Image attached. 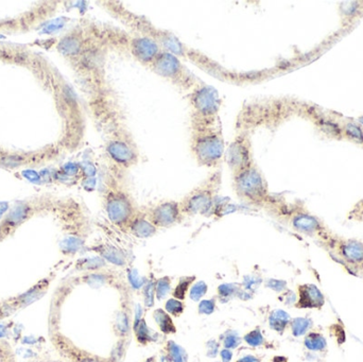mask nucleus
Masks as SVG:
<instances>
[{
	"label": "nucleus",
	"mask_w": 363,
	"mask_h": 362,
	"mask_svg": "<svg viewBox=\"0 0 363 362\" xmlns=\"http://www.w3.org/2000/svg\"><path fill=\"white\" fill-rule=\"evenodd\" d=\"M100 3L111 16L119 20L126 29L151 37L163 50L176 55L181 60L192 63L200 69L208 72L210 76L222 82L243 85L257 82L266 76V71H237L228 69L202 51L186 45L174 33L154 26L147 17L132 12L119 1H102Z\"/></svg>",
	"instance_id": "obj_1"
},
{
	"label": "nucleus",
	"mask_w": 363,
	"mask_h": 362,
	"mask_svg": "<svg viewBox=\"0 0 363 362\" xmlns=\"http://www.w3.org/2000/svg\"><path fill=\"white\" fill-rule=\"evenodd\" d=\"M90 97V107L104 134L107 157L120 169L134 167L140 159L139 148L126 122L116 90L111 85Z\"/></svg>",
	"instance_id": "obj_2"
},
{
	"label": "nucleus",
	"mask_w": 363,
	"mask_h": 362,
	"mask_svg": "<svg viewBox=\"0 0 363 362\" xmlns=\"http://www.w3.org/2000/svg\"><path fill=\"white\" fill-rule=\"evenodd\" d=\"M88 31L107 52L131 57L147 68L163 51L151 37L112 24H94Z\"/></svg>",
	"instance_id": "obj_3"
},
{
	"label": "nucleus",
	"mask_w": 363,
	"mask_h": 362,
	"mask_svg": "<svg viewBox=\"0 0 363 362\" xmlns=\"http://www.w3.org/2000/svg\"><path fill=\"white\" fill-rule=\"evenodd\" d=\"M188 102L190 132L212 129L219 125L222 99L215 87L201 82L188 93Z\"/></svg>",
	"instance_id": "obj_4"
},
{
	"label": "nucleus",
	"mask_w": 363,
	"mask_h": 362,
	"mask_svg": "<svg viewBox=\"0 0 363 362\" xmlns=\"http://www.w3.org/2000/svg\"><path fill=\"white\" fill-rule=\"evenodd\" d=\"M190 151L201 167H218L226 151L220 125L203 131L190 132Z\"/></svg>",
	"instance_id": "obj_5"
},
{
	"label": "nucleus",
	"mask_w": 363,
	"mask_h": 362,
	"mask_svg": "<svg viewBox=\"0 0 363 362\" xmlns=\"http://www.w3.org/2000/svg\"><path fill=\"white\" fill-rule=\"evenodd\" d=\"M149 69L156 76L165 79L176 88L190 93L202 82L195 74L184 64L180 57L163 50L150 65Z\"/></svg>",
	"instance_id": "obj_6"
},
{
	"label": "nucleus",
	"mask_w": 363,
	"mask_h": 362,
	"mask_svg": "<svg viewBox=\"0 0 363 362\" xmlns=\"http://www.w3.org/2000/svg\"><path fill=\"white\" fill-rule=\"evenodd\" d=\"M221 170H216L180 202L183 216L206 215L214 208L221 187Z\"/></svg>",
	"instance_id": "obj_7"
},
{
	"label": "nucleus",
	"mask_w": 363,
	"mask_h": 362,
	"mask_svg": "<svg viewBox=\"0 0 363 362\" xmlns=\"http://www.w3.org/2000/svg\"><path fill=\"white\" fill-rule=\"evenodd\" d=\"M104 208L109 221L123 231L128 229L132 220L139 212L131 195L112 177H109L104 192Z\"/></svg>",
	"instance_id": "obj_8"
},
{
	"label": "nucleus",
	"mask_w": 363,
	"mask_h": 362,
	"mask_svg": "<svg viewBox=\"0 0 363 362\" xmlns=\"http://www.w3.org/2000/svg\"><path fill=\"white\" fill-rule=\"evenodd\" d=\"M233 186L237 197L252 206H264L271 202L267 181L256 163L233 175Z\"/></svg>",
	"instance_id": "obj_9"
},
{
	"label": "nucleus",
	"mask_w": 363,
	"mask_h": 362,
	"mask_svg": "<svg viewBox=\"0 0 363 362\" xmlns=\"http://www.w3.org/2000/svg\"><path fill=\"white\" fill-rule=\"evenodd\" d=\"M224 158L233 175L238 174L255 164L250 132H238L226 149Z\"/></svg>",
	"instance_id": "obj_10"
},
{
	"label": "nucleus",
	"mask_w": 363,
	"mask_h": 362,
	"mask_svg": "<svg viewBox=\"0 0 363 362\" xmlns=\"http://www.w3.org/2000/svg\"><path fill=\"white\" fill-rule=\"evenodd\" d=\"M146 215L148 219L157 228L170 227L182 220V209L180 202L176 201H164L154 207L150 208Z\"/></svg>",
	"instance_id": "obj_11"
},
{
	"label": "nucleus",
	"mask_w": 363,
	"mask_h": 362,
	"mask_svg": "<svg viewBox=\"0 0 363 362\" xmlns=\"http://www.w3.org/2000/svg\"><path fill=\"white\" fill-rule=\"evenodd\" d=\"M325 304L322 291L313 284L298 286V296L295 306L301 309H320Z\"/></svg>",
	"instance_id": "obj_12"
},
{
	"label": "nucleus",
	"mask_w": 363,
	"mask_h": 362,
	"mask_svg": "<svg viewBox=\"0 0 363 362\" xmlns=\"http://www.w3.org/2000/svg\"><path fill=\"white\" fill-rule=\"evenodd\" d=\"M126 231L137 238L146 239L154 236L157 232V227L148 219L146 212L139 211L132 220Z\"/></svg>",
	"instance_id": "obj_13"
},
{
	"label": "nucleus",
	"mask_w": 363,
	"mask_h": 362,
	"mask_svg": "<svg viewBox=\"0 0 363 362\" xmlns=\"http://www.w3.org/2000/svg\"><path fill=\"white\" fill-rule=\"evenodd\" d=\"M291 225L296 232L306 235H313L322 228L320 221L314 216L303 211L295 212L291 217Z\"/></svg>",
	"instance_id": "obj_14"
},
{
	"label": "nucleus",
	"mask_w": 363,
	"mask_h": 362,
	"mask_svg": "<svg viewBox=\"0 0 363 362\" xmlns=\"http://www.w3.org/2000/svg\"><path fill=\"white\" fill-rule=\"evenodd\" d=\"M340 255L353 265L363 263V243L358 240H346L340 245Z\"/></svg>",
	"instance_id": "obj_15"
},
{
	"label": "nucleus",
	"mask_w": 363,
	"mask_h": 362,
	"mask_svg": "<svg viewBox=\"0 0 363 362\" xmlns=\"http://www.w3.org/2000/svg\"><path fill=\"white\" fill-rule=\"evenodd\" d=\"M153 319L155 321V323L159 327L161 332H164L166 335L175 334L176 328L173 323V320H172L171 315L167 312L166 310L161 308L155 309L153 312Z\"/></svg>",
	"instance_id": "obj_16"
},
{
	"label": "nucleus",
	"mask_w": 363,
	"mask_h": 362,
	"mask_svg": "<svg viewBox=\"0 0 363 362\" xmlns=\"http://www.w3.org/2000/svg\"><path fill=\"white\" fill-rule=\"evenodd\" d=\"M291 318L290 314L282 309H275L270 313L269 317V325L273 330L279 332H284L288 325H290Z\"/></svg>",
	"instance_id": "obj_17"
},
{
	"label": "nucleus",
	"mask_w": 363,
	"mask_h": 362,
	"mask_svg": "<svg viewBox=\"0 0 363 362\" xmlns=\"http://www.w3.org/2000/svg\"><path fill=\"white\" fill-rule=\"evenodd\" d=\"M100 254L103 259H106L115 266L122 267L126 262V258L123 254V252L117 248H115L113 245L102 246V249L100 250Z\"/></svg>",
	"instance_id": "obj_18"
},
{
	"label": "nucleus",
	"mask_w": 363,
	"mask_h": 362,
	"mask_svg": "<svg viewBox=\"0 0 363 362\" xmlns=\"http://www.w3.org/2000/svg\"><path fill=\"white\" fill-rule=\"evenodd\" d=\"M304 344L307 349L311 352H322L327 346L326 339L320 332L311 331L305 337Z\"/></svg>",
	"instance_id": "obj_19"
},
{
	"label": "nucleus",
	"mask_w": 363,
	"mask_h": 362,
	"mask_svg": "<svg viewBox=\"0 0 363 362\" xmlns=\"http://www.w3.org/2000/svg\"><path fill=\"white\" fill-rule=\"evenodd\" d=\"M195 279H197V277H195L194 275L182 276L178 279V283L176 284L173 291H172V295H173V297L176 298V300L184 302L189 292V288H191V286L193 285Z\"/></svg>",
	"instance_id": "obj_20"
},
{
	"label": "nucleus",
	"mask_w": 363,
	"mask_h": 362,
	"mask_svg": "<svg viewBox=\"0 0 363 362\" xmlns=\"http://www.w3.org/2000/svg\"><path fill=\"white\" fill-rule=\"evenodd\" d=\"M133 329H134L137 341L141 344H146L148 342L154 341L155 337H157V335H155L154 332L150 330L143 318L140 321H138L137 323H134Z\"/></svg>",
	"instance_id": "obj_21"
},
{
	"label": "nucleus",
	"mask_w": 363,
	"mask_h": 362,
	"mask_svg": "<svg viewBox=\"0 0 363 362\" xmlns=\"http://www.w3.org/2000/svg\"><path fill=\"white\" fill-rule=\"evenodd\" d=\"M241 289V285L237 283L222 284L218 288V297L220 298L221 302H228L232 298L238 297Z\"/></svg>",
	"instance_id": "obj_22"
},
{
	"label": "nucleus",
	"mask_w": 363,
	"mask_h": 362,
	"mask_svg": "<svg viewBox=\"0 0 363 362\" xmlns=\"http://www.w3.org/2000/svg\"><path fill=\"white\" fill-rule=\"evenodd\" d=\"M313 325V322L309 318H295L290 322L292 335L294 337H301L306 335Z\"/></svg>",
	"instance_id": "obj_23"
},
{
	"label": "nucleus",
	"mask_w": 363,
	"mask_h": 362,
	"mask_svg": "<svg viewBox=\"0 0 363 362\" xmlns=\"http://www.w3.org/2000/svg\"><path fill=\"white\" fill-rule=\"evenodd\" d=\"M167 358L172 362H187L186 350L173 341L167 343Z\"/></svg>",
	"instance_id": "obj_24"
},
{
	"label": "nucleus",
	"mask_w": 363,
	"mask_h": 362,
	"mask_svg": "<svg viewBox=\"0 0 363 362\" xmlns=\"http://www.w3.org/2000/svg\"><path fill=\"white\" fill-rule=\"evenodd\" d=\"M171 292V278L163 276L155 280V297L157 301H163Z\"/></svg>",
	"instance_id": "obj_25"
},
{
	"label": "nucleus",
	"mask_w": 363,
	"mask_h": 362,
	"mask_svg": "<svg viewBox=\"0 0 363 362\" xmlns=\"http://www.w3.org/2000/svg\"><path fill=\"white\" fill-rule=\"evenodd\" d=\"M207 290H208V286H207L204 280L194 281L188 292V295L191 301L199 302L201 301V298L206 294Z\"/></svg>",
	"instance_id": "obj_26"
},
{
	"label": "nucleus",
	"mask_w": 363,
	"mask_h": 362,
	"mask_svg": "<svg viewBox=\"0 0 363 362\" xmlns=\"http://www.w3.org/2000/svg\"><path fill=\"white\" fill-rule=\"evenodd\" d=\"M165 310L170 315L178 318L181 314H183L184 310H185V304H184L183 301L176 300V298L172 297L169 298V300H167L165 304Z\"/></svg>",
	"instance_id": "obj_27"
},
{
	"label": "nucleus",
	"mask_w": 363,
	"mask_h": 362,
	"mask_svg": "<svg viewBox=\"0 0 363 362\" xmlns=\"http://www.w3.org/2000/svg\"><path fill=\"white\" fill-rule=\"evenodd\" d=\"M155 280L156 279H148L147 283L143 286V301H145V306L150 308L154 306L155 303Z\"/></svg>",
	"instance_id": "obj_28"
},
{
	"label": "nucleus",
	"mask_w": 363,
	"mask_h": 362,
	"mask_svg": "<svg viewBox=\"0 0 363 362\" xmlns=\"http://www.w3.org/2000/svg\"><path fill=\"white\" fill-rule=\"evenodd\" d=\"M241 343V338L235 330H228L223 335V345L227 349H234Z\"/></svg>",
	"instance_id": "obj_29"
},
{
	"label": "nucleus",
	"mask_w": 363,
	"mask_h": 362,
	"mask_svg": "<svg viewBox=\"0 0 363 362\" xmlns=\"http://www.w3.org/2000/svg\"><path fill=\"white\" fill-rule=\"evenodd\" d=\"M345 134L348 137V138L355 140L356 142H363V132L360 129L359 125H357L355 123H347L345 125Z\"/></svg>",
	"instance_id": "obj_30"
},
{
	"label": "nucleus",
	"mask_w": 363,
	"mask_h": 362,
	"mask_svg": "<svg viewBox=\"0 0 363 362\" xmlns=\"http://www.w3.org/2000/svg\"><path fill=\"white\" fill-rule=\"evenodd\" d=\"M243 339H244V341L247 344H249V345H251L253 347L260 346V345H262L263 342H264V338L261 334V331L259 330L258 328L252 330L250 332H247Z\"/></svg>",
	"instance_id": "obj_31"
},
{
	"label": "nucleus",
	"mask_w": 363,
	"mask_h": 362,
	"mask_svg": "<svg viewBox=\"0 0 363 362\" xmlns=\"http://www.w3.org/2000/svg\"><path fill=\"white\" fill-rule=\"evenodd\" d=\"M261 277L257 276V275H245L243 277V281L241 283V287H243V290L247 292H254L259 285L261 283Z\"/></svg>",
	"instance_id": "obj_32"
},
{
	"label": "nucleus",
	"mask_w": 363,
	"mask_h": 362,
	"mask_svg": "<svg viewBox=\"0 0 363 362\" xmlns=\"http://www.w3.org/2000/svg\"><path fill=\"white\" fill-rule=\"evenodd\" d=\"M128 277H129V281H130L131 286L133 287L134 289H140L147 283L146 277L141 276L136 269L129 270Z\"/></svg>",
	"instance_id": "obj_33"
},
{
	"label": "nucleus",
	"mask_w": 363,
	"mask_h": 362,
	"mask_svg": "<svg viewBox=\"0 0 363 362\" xmlns=\"http://www.w3.org/2000/svg\"><path fill=\"white\" fill-rule=\"evenodd\" d=\"M216 298L212 297L209 298V300H203L200 301L199 306H198V311L200 314H206L209 315L211 313H214L216 310Z\"/></svg>",
	"instance_id": "obj_34"
},
{
	"label": "nucleus",
	"mask_w": 363,
	"mask_h": 362,
	"mask_svg": "<svg viewBox=\"0 0 363 362\" xmlns=\"http://www.w3.org/2000/svg\"><path fill=\"white\" fill-rule=\"evenodd\" d=\"M116 328L120 332L121 335H125L128 334V331L130 329V322H129V317L128 314L125 312L121 311L117 315L116 318Z\"/></svg>",
	"instance_id": "obj_35"
},
{
	"label": "nucleus",
	"mask_w": 363,
	"mask_h": 362,
	"mask_svg": "<svg viewBox=\"0 0 363 362\" xmlns=\"http://www.w3.org/2000/svg\"><path fill=\"white\" fill-rule=\"evenodd\" d=\"M264 286L275 292H285L287 289V281L281 279L269 278L266 280Z\"/></svg>",
	"instance_id": "obj_36"
},
{
	"label": "nucleus",
	"mask_w": 363,
	"mask_h": 362,
	"mask_svg": "<svg viewBox=\"0 0 363 362\" xmlns=\"http://www.w3.org/2000/svg\"><path fill=\"white\" fill-rule=\"evenodd\" d=\"M341 12L344 15H353L356 13L357 9H358V2H354V1H347V2H343L341 3Z\"/></svg>",
	"instance_id": "obj_37"
},
{
	"label": "nucleus",
	"mask_w": 363,
	"mask_h": 362,
	"mask_svg": "<svg viewBox=\"0 0 363 362\" xmlns=\"http://www.w3.org/2000/svg\"><path fill=\"white\" fill-rule=\"evenodd\" d=\"M322 126H323V130H324L327 134H330V135H340V129L339 126L335 123H331V122H322Z\"/></svg>",
	"instance_id": "obj_38"
},
{
	"label": "nucleus",
	"mask_w": 363,
	"mask_h": 362,
	"mask_svg": "<svg viewBox=\"0 0 363 362\" xmlns=\"http://www.w3.org/2000/svg\"><path fill=\"white\" fill-rule=\"evenodd\" d=\"M218 349H219V344L215 340H210L208 343H207V356L210 358H214L218 354Z\"/></svg>",
	"instance_id": "obj_39"
},
{
	"label": "nucleus",
	"mask_w": 363,
	"mask_h": 362,
	"mask_svg": "<svg viewBox=\"0 0 363 362\" xmlns=\"http://www.w3.org/2000/svg\"><path fill=\"white\" fill-rule=\"evenodd\" d=\"M104 283H105V277H104V275H102V274H93V275H90L89 279H88V284L89 285L96 284L95 287L102 286V285H104Z\"/></svg>",
	"instance_id": "obj_40"
},
{
	"label": "nucleus",
	"mask_w": 363,
	"mask_h": 362,
	"mask_svg": "<svg viewBox=\"0 0 363 362\" xmlns=\"http://www.w3.org/2000/svg\"><path fill=\"white\" fill-rule=\"evenodd\" d=\"M220 356H221L222 362H229L230 360H232V358H233V353H232V350H230V349L223 348L221 350Z\"/></svg>",
	"instance_id": "obj_41"
},
{
	"label": "nucleus",
	"mask_w": 363,
	"mask_h": 362,
	"mask_svg": "<svg viewBox=\"0 0 363 362\" xmlns=\"http://www.w3.org/2000/svg\"><path fill=\"white\" fill-rule=\"evenodd\" d=\"M237 362H260V360H259L258 358H256L255 356L247 355V356H244V357L240 358Z\"/></svg>",
	"instance_id": "obj_42"
},
{
	"label": "nucleus",
	"mask_w": 363,
	"mask_h": 362,
	"mask_svg": "<svg viewBox=\"0 0 363 362\" xmlns=\"http://www.w3.org/2000/svg\"><path fill=\"white\" fill-rule=\"evenodd\" d=\"M7 317H9V314H8L7 311H5V309H4L3 305H2V303H0V320L7 318Z\"/></svg>",
	"instance_id": "obj_43"
},
{
	"label": "nucleus",
	"mask_w": 363,
	"mask_h": 362,
	"mask_svg": "<svg viewBox=\"0 0 363 362\" xmlns=\"http://www.w3.org/2000/svg\"><path fill=\"white\" fill-rule=\"evenodd\" d=\"M359 121H360V122H362V123H363V116H362V117H360V118H359Z\"/></svg>",
	"instance_id": "obj_44"
}]
</instances>
